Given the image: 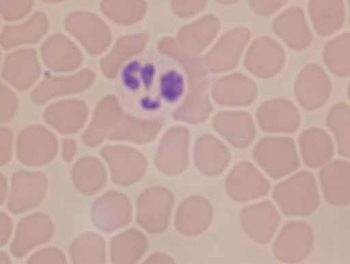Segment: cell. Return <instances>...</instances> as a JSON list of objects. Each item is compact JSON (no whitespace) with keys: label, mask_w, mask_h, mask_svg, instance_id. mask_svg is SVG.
Returning a JSON list of instances; mask_svg holds the SVG:
<instances>
[{"label":"cell","mask_w":350,"mask_h":264,"mask_svg":"<svg viewBox=\"0 0 350 264\" xmlns=\"http://www.w3.org/2000/svg\"><path fill=\"white\" fill-rule=\"evenodd\" d=\"M157 50L179 62L187 76V94L183 104L174 111L172 118L191 124L206 121L213 111V105L208 94L207 69L204 59L200 55L187 53L176 40L169 37L160 40Z\"/></svg>","instance_id":"cell-1"},{"label":"cell","mask_w":350,"mask_h":264,"mask_svg":"<svg viewBox=\"0 0 350 264\" xmlns=\"http://www.w3.org/2000/svg\"><path fill=\"white\" fill-rule=\"evenodd\" d=\"M272 196L282 214L291 217L309 216L319 206L317 182L314 176L306 170L278 183Z\"/></svg>","instance_id":"cell-2"},{"label":"cell","mask_w":350,"mask_h":264,"mask_svg":"<svg viewBox=\"0 0 350 264\" xmlns=\"http://www.w3.org/2000/svg\"><path fill=\"white\" fill-rule=\"evenodd\" d=\"M254 160L271 179L290 175L300 167L297 146L290 137H265L253 150Z\"/></svg>","instance_id":"cell-3"},{"label":"cell","mask_w":350,"mask_h":264,"mask_svg":"<svg viewBox=\"0 0 350 264\" xmlns=\"http://www.w3.org/2000/svg\"><path fill=\"white\" fill-rule=\"evenodd\" d=\"M175 204L174 193L163 186H154L137 199V223L152 235L167 230Z\"/></svg>","instance_id":"cell-4"},{"label":"cell","mask_w":350,"mask_h":264,"mask_svg":"<svg viewBox=\"0 0 350 264\" xmlns=\"http://www.w3.org/2000/svg\"><path fill=\"white\" fill-rule=\"evenodd\" d=\"M59 142L43 125H29L18 133L16 157L27 167H44L57 157Z\"/></svg>","instance_id":"cell-5"},{"label":"cell","mask_w":350,"mask_h":264,"mask_svg":"<svg viewBox=\"0 0 350 264\" xmlns=\"http://www.w3.org/2000/svg\"><path fill=\"white\" fill-rule=\"evenodd\" d=\"M65 28L91 55H100L111 45V29L91 12H72L66 18Z\"/></svg>","instance_id":"cell-6"},{"label":"cell","mask_w":350,"mask_h":264,"mask_svg":"<svg viewBox=\"0 0 350 264\" xmlns=\"http://www.w3.org/2000/svg\"><path fill=\"white\" fill-rule=\"evenodd\" d=\"M46 176L43 172L18 170L12 176L8 209L20 215L38 207L46 196Z\"/></svg>","instance_id":"cell-7"},{"label":"cell","mask_w":350,"mask_h":264,"mask_svg":"<svg viewBox=\"0 0 350 264\" xmlns=\"http://www.w3.org/2000/svg\"><path fill=\"white\" fill-rule=\"evenodd\" d=\"M100 154L109 167L111 181L118 185H133L146 174V157L136 148L108 145L101 148Z\"/></svg>","instance_id":"cell-8"},{"label":"cell","mask_w":350,"mask_h":264,"mask_svg":"<svg viewBox=\"0 0 350 264\" xmlns=\"http://www.w3.org/2000/svg\"><path fill=\"white\" fill-rule=\"evenodd\" d=\"M314 230L304 222H287L279 233L273 254L284 263L299 264L304 262L314 248Z\"/></svg>","instance_id":"cell-9"},{"label":"cell","mask_w":350,"mask_h":264,"mask_svg":"<svg viewBox=\"0 0 350 264\" xmlns=\"http://www.w3.org/2000/svg\"><path fill=\"white\" fill-rule=\"evenodd\" d=\"M90 214L98 230L105 233H114L131 221V201L123 193L108 191L94 200Z\"/></svg>","instance_id":"cell-10"},{"label":"cell","mask_w":350,"mask_h":264,"mask_svg":"<svg viewBox=\"0 0 350 264\" xmlns=\"http://www.w3.org/2000/svg\"><path fill=\"white\" fill-rule=\"evenodd\" d=\"M250 36V30L243 27L232 29L223 35L204 55V64L207 72L221 74L236 68Z\"/></svg>","instance_id":"cell-11"},{"label":"cell","mask_w":350,"mask_h":264,"mask_svg":"<svg viewBox=\"0 0 350 264\" xmlns=\"http://www.w3.org/2000/svg\"><path fill=\"white\" fill-rule=\"evenodd\" d=\"M189 131L172 127L165 132L155 155V166L165 175H180L189 166Z\"/></svg>","instance_id":"cell-12"},{"label":"cell","mask_w":350,"mask_h":264,"mask_svg":"<svg viewBox=\"0 0 350 264\" xmlns=\"http://www.w3.org/2000/svg\"><path fill=\"white\" fill-rule=\"evenodd\" d=\"M294 92L297 103L304 109L317 111L329 101L332 83L321 66L308 64L297 75Z\"/></svg>","instance_id":"cell-13"},{"label":"cell","mask_w":350,"mask_h":264,"mask_svg":"<svg viewBox=\"0 0 350 264\" xmlns=\"http://www.w3.org/2000/svg\"><path fill=\"white\" fill-rule=\"evenodd\" d=\"M54 230L52 218L44 213L22 217L11 243V253L15 259H23L33 248L49 243L53 238Z\"/></svg>","instance_id":"cell-14"},{"label":"cell","mask_w":350,"mask_h":264,"mask_svg":"<svg viewBox=\"0 0 350 264\" xmlns=\"http://www.w3.org/2000/svg\"><path fill=\"white\" fill-rule=\"evenodd\" d=\"M226 187L233 200L246 202L267 196L270 183L254 164L243 161L234 166L228 175Z\"/></svg>","instance_id":"cell-15"},{"label":"cell","mask_w":350,"mask_h":264,"mask_svg":"<svg viewBox=\"0 0 350 264\" xmlns=\"http://www.w3.org/2000/svg\"><path fill=\"white\" fill-rule=\"evenodd\" d=\"M42 75L40 57L35 49H18L5 57L1 77L18 91H27Z\"/></svg>","instance_id":"cell-16"},{"label":"cell","mask_w":350,"mask_h":264,"mask_svg":"<svg viewBox=\"0 0 350 264\" xmlns=\"http://www.w3.org/2000/svg\"><path fill=\"white\" fill-rule=\"evenodd\" d=\"M285 51L270 37H258L250 45L245 57V67L260 79H271L282 72Z\"/></svg>","instance_id":"cell-17"},{"label":"cell","mask_w":350,"mask_h":264,"mask_svg":"<svg viewBox=\"0 0 350 264\" xmlns=\"http://www.w3.org/2000/svg\"><path fill=\"white\" fill-rule=\"evenodd\" d=\"M96 81V74L91 69L69 76H47L31 92L33 104L44 105L55 98L82 93L91 88Z\"/></svg>","instance_id":"cell-18"},{"label":"cell","mask_w":350,"mask_h":264,"mask_svg":"<svg viewBox=\"0 0 350 264\" xmlns=\"http://www.w3.org/2000/svg\"><path fill=\"white\" fill-rule=\"evenodd\" d=\"M282 217L270 201H261L243 208L240 222L243 231L255 243L267 245L271 241Z\"/></svg>","instance_id":"cell-19"},{"label":"cell","mask_w":350,"mask_h":264,"mask_svg":"<svg viewBox=\"0 0 350 264\" xmlns=\"http://www.w3.org/2000/svg\"><path fill=\"white\" fill-rule=\"evenodd\" d=\"M40 55L46 68L60 74L75 72L84 61L79 47L61 34H54L44 42Z\"/></svg>","instance_id":"cell-20"},{"label":"cell","mask_w":350,"mask_h":264,"mask_svg":"<svg viewBox=\"0 0 350 264\" xmlns=\"http://www.w3.org/2000/svg\"><path fill=\"white\" fill-rule=\"evenodd\" d=\"M258 125L270 133H293L301 124L300 111L292 101L284 98H275L265 101L258 108Z\"/></svg>","instance_id":"cell-21"},{"label":"cell","mask_w":350,"mask_h":264,"mask_svg":"<svg viewBox=\"0 0 350 264\" xmlns=\"http://www.w3.org/2000/svg\"><path fill=\"white\" fill-rule=\"evenodd\" d=\"M211 94L215 103L226 107H246L258 96V86L243 74H231L215 81Z\"/></svg>","instance_id":"cell-22"},{"label":"cell","mask_w":350,"mask_h":264,"mask_svg":"<svg viewBox=\"0 0 350 264\" xmlns=\"http://www.w3.org/2000/svg\"><path fill=\"white\" fill-rule=\"evenodd\" d=\"M47 124L62 135H74L82 130L89 116V108L79 99L55 101L44 111Z\"/></svg>","instance_id":"cell-23"},{"label":"cell","mask_w":350,"mask_h":264,"mask_svg":"<svg viewBox=\"0 0 350 264\" xmlns=\"http://www.w3.org/2000/svg\"><path fill=\"white\" fill-rule=\"evenodd\" d=\"M272 28L275 35L292 50H306L312 43V34L304 10L297 6L287 8L277 16Z\"/></svg>","instance_id":"cell-24"},{"label":"cell","mask_w":350,"mask_h":264,"mask_svg":"<svg viewBox=\"0 0 350 264\" xmlns=\"http://www.w3.org/2000/svg\"><path fill=\"white\" fill-rule=\"evenodd\" d=\"M122 116L123 109L118 96L109 94L103 98L94 109L92 121L83 133L86 146H99L114 130Z\"/></svg>","instance_id":"cell-25"},{"label":"cell","mask_w":350,"mask_h":264,"mask_svg":"<svg viewBox=\"0 0 350 264\" xmlns=\"http://www.w3.org/2000/svg\"><path fill=\"white\" fill-rule=\"evenodd\" d=\"M214 209L204 196H189L179 204L175 224L179 233L187 237L204 233L213 222Z\"/></svg>","instance_id":"cell-26"},{"label":"cell","mask_w":350,"mask_h":264,"mask_svg":"<svg viewBox=\"0 0 350 264\" xmlns=\"http://www.w3.org/2000/svg\"><path fill=\"white\" fill-rule=\"evenodd\" d=\"M323 194L329 204L343 207L350 204V162L338 159L319 172Z\"/></svg>","instance_id":"cell-27"},{"label":"cell","mask_w":350,"mask_h":264,"mask_svg":"<svg viewBox=\"0 0 350 264\" xmlns=\"http://www.w3.org/2000/svg\"><path fill=\"white\" fill-rule=\"evenodd\" d=\"M214 128L236 148H247L256 136L253 118L247 111H221L214 118Z\"/></svg>","instance_id":"cell-28"},{"label":"cell","mask_w":350,"mask_h":264,"mask_svg":"<svg viewBox=\"0 0 350 264\" xmlns=\"http://www.w3.org/2000/svg\"><path fill=\"white\" fill-rule=\"evenodd\" d=\"M50 30V21L44 12H36L20 25H5L0 32V47L8 51L40 43Z\"/></svg>","instance_id":"cell-29"},{"label":"cell","mask_w":350,"mask_h":264,"mask_svg":"<svg viewBox=\"0 0 350 264\" xmlns=\"http://www.w3.org/2000/svg\"><path fill=\"white\" fill-rule=\"evenodd\" d=\"M231 161V153L226 144L211 135L198 138L194 145V163L204 175L218 176Z\"/></svg>","instance_id":"cell-30"},{"label":"cell","mask_w":350,"mask_h":264,"mask_svg":"<svg viewBox=\"0 0 350 264\" xmlns=\"http://www.w3.org/2000/svg\"><path fill=\"white\" fill-rule=\"evenodd\" d=\"M219 31V21L214 15H204L179 30L176 42L189 54L200 55Z\"/></svg>","instance_id":"cell-31"},{"label":"cell","mask_w":350,"mask_h":264,"mask_svg":"<svg viewBox=\"0 0 350 264\" xmlns=\"http://www.w3.org/2000/svg\"><path fill=\"white\" fill-rule=\"evenodd\" d=\"M308 13L314 30L323 37L339 31L346 22L343 0H309Z\"/></svg>","instance_id":"cell-32"},{"label":"cell","mask_w":350,"mask_h":264,"mask_svg":"<svg viewBox=\"0 0 350 264\" xmlns=\"http://www.w3.org/2000/svg\"><path fill=\"white\" fill-rule=\"evenodd\" d=\"M299 146L304 163L310 168L324 167L334 155L332 138L321 128H310L302 132L299 138Z\"/></svg>","instance_id":"cell-33"},{"label":"cell","mask_w":350,"mask_h":264,"mask_svg":"<svg viewBox=\"0 0 350 264\" xmlns=\"http://www.w3.org/2000/svg\"><path fill=\"white\" fill-rule=\"evenodd\" d=\"M148 40L150 36L146 32L118 38L113 50L101 59L100 67L105 76L108 79H115L118 75L122 66L129 60L130 57H135L145 50Z\"/></svg>","instance_id":"cell-34"},{"label":"cell","mask_w":350,"mask_h":264,"mask_svg":"<svg viewBox=\"0 0 350 264\" xmlns=\"http://www.w3.org/2000/svg\"><path fill=\"white\" fill-rule=\"evenodd\" d=\"M163 122L159 118L142 120L133 115H123L108 140L145 144L153 142L161 130Z\"/></svg>","instance_id":"cell-35"},{"label":"cell","mask_w":350,"mask_h":264,"mask_svg":"<svg viewBox=\"0 0 350 264\" xmlns=\"http://www.w3.org/2000/svg\"><path fill=\"white\" fill-rule=\"evenodd\" d=\"M72 179L79 192L92 196L107 184V172L98 157H84L72 167Z\"/></svg>","instance_id":"cell-36"},{"label":"cell","mask_w":350,"mask_h":264,"mask_svg":"<svg viewBox=\"0 0 350 264\" xmlns=\"http://www.w3.org/2000/svg\"><path fill=\"white\" fill-rule=\"evenodd\" d=\"M148 248V240L136 228H130L111 240L113 264H137Z\"/></svg>","instance_id":"cell-37"},{"label":"cell","mask_w":350,"mask_h":264,"mask_svg":"<svg viewBox=\"0 0 350 264\" xmlns=\"http://www.w3.org/2000/svg\"><path fill=\"white\" fill-rule=\"evenodd\" d=\"M72 264H106V241L97 233H85L69 247Z\"/></svg>","instance_id":"cell-38"},{"label":"cell","mask_w":350,"mask_h":264,"mask_svg":"<svg viewBox=\"0 0 350 264\" xmlns=\"http://www.w3.org/2000/svg\"><path fill=\"white\" fill-rule=\"evenodd\" d=\"M100 10L105 16L122 25H136L145 16V0H101Z\"/></svg>","instance_id":"cell-39"},{"label":"cell","mask_w":350,"mask_h":264,"mask_svg":"<svg viewBox=\"0 0 350 264\" xmlns=\"http://www.w3.org/2000/svg\"><path fill=\"white\" fill-rule=\"evenodd\" d=\"M323 59L329 72L338 77L350 76V32L329 40L323 51Z\"/></svg>","instance_id":"cell-40"},{"label":"cell","mask_w":350,"mask_h":264,"mask_svg":"<svg viewBox=\"0 0 350 264\" xmlns=\"http://www.w3.org/2000/svg\"><path fill=\"white\" fill-rule=\"evenodd\" d=\"M326 125L334 135L338 153L350 160V106L334 105L326 116Z\"/></svg>","instance_id":"cell-41"},{"label":"cell","mask_w":350,"mask_h":264,"mask_svg":"<svg viewBox=\"0 0 350 264\" xmlns=\"http://www.w3.org/2000/svg\"><path fill=\"white\" fill-rule=\"evenodd\" d=\"M33 0H0V16L6 22L20 21L33 11Z\"/></svg>","instance_id":"cell-42"},{"label":"cell","mask_w":350,"mask_h":264,"mask_svg":"<svg viewBox=\"0 0 350 264\" xmlns=\"http://www.w3.org/2000/svg\"><path fill=\"white\" fill-rule=\"evenodd\" d=\"M18 98L14 91L0 82V123L11 121L16 116Z\"/></svg>","instance_id":"cell-43"},{"label":"cell","mask_w":350,"mask_h":264,"mask_svg":"<svg viewBox=\"0 0 350 264\" xmlns=\"http://www.w3.org/2000/svg\"><path fill=\"white\" fill-rule=\"evenodd\" d=\"M184 79L178 72H170L162 76L161 92L165 101L174 103L178 101L179 96L184 92Z\"/></svg>","instance_id":"cell-44"},{"label":"cell","mask_w":350,"mask_h":264,"mask_svg":"<svg viewBox=\"0 0 350 264\" xmlns=\"http://www.w3.org/2000/svg\"><path fill=\"white\" fill-rule=\"evenodd\" d=\"M27 264H68L66 255L57 247H45L29 257Z\"/></svg>","instance_id":"cell-45"},{"label":"cell","mask_w":350,"mask_h":264,"mask_svg":"<svg viewBox=\"0 0 350 264\" xmlns=\"http://www.w3.org/2000/svg\"><path fill=\"white\" fill-rule=\"evenodd\" d=\"M207 3L208 0H170L172 12L182 18H192L199 14Z\"/></svg>","instance_id":"cell-46"},{"label":"cell","mask_w":350,"mask_h":264,"mask_svg":"<svg viewBox=\"0 0 350 264\" xmlns=\"http://www.w3.org/2000/svg\"><path fill=\"white\" fill-rule=\"evenodd\" d=\"M14 146V135L11 129L0 127V167H4L12 160Z\"/></svg>","instance_id":"cell-47"},{"label":"cell","mask_w":350,"mask_h":264,"mask_svg":"<svg viewBox=\"0 0 350 264\" xmlns=\"http://www.w3.org/2000/svg\"><path fill=\"white\" fill-rule=\"evenodd\" d=\"M250 6L260 15H271L284 8L288 0H248Z\"/></svg>","instance_id":"cell-48"},{"label":"cell","mask_w":350,"mask_h":264,"mask_svg":"<svg viewBox=\"0 0 350 264\" xmlns=\"http://www.w3.org/2000/svg\"><path fill=\"white\" fill-rule=\"evenodd\" d=\"M13 233L12 218L4 211H0V247L5 246L10 241Z\"/></svg>","instance_id":"cell-49"},{"label":"cell","mask_w":350,"mask_h":264,"mask_svg":"<svg viewBox=\"0 0 350 264\" xmlns=\"http://www.w3.org/2000/svg\"><path fill=\"white\" fill-rule=\"evenodd\" d=\"M77 153V144L72 138H64L62 140V157L67 163L74 160Z\"/></svg>","instance_id":"cell-50"},{"label":"cell","mask_w":350,"mask_h":264,"mask_svg":"<svg viewBox=\"0 0 350 264\" xmlns=\"http://www.w3.org/2000/svg\"><path fill=\"white\" fill-rule=\"evenodd\" d=\"M143 264H176V262L167 254L154 253Z\"/></svg>","instance_id":"cell-51"},{"label":"cell","mask_w":350,"mask_h":264,"mask_svg":"<svg viewBox=\"0 0 350 264\" xmlns=\"http://www.w3.org/2000/svg\"><path fill=\"white\" fill-rule=\"evenodd\" d=\"M8 182L6 176L0 172V206L4 204L5 200L8 199Z\"/></svg>","instance_id":"cell-52"},{"label":"cell","mask_w":350,"mask_h":264,"mask_svg":"<svg viewBox=\"0 0 350 264\" xmlns=\"http://www.w3.org/2000/svg\"><path fill=\"white\" fill-rule=\"evenodd\" d=\"M0 264H12V261L10 256H8V254L5 253L3 250H0Z\"/></svg>","instance_id":"cell-53"},{"label":"cell","mask_w":350,"mask_h":264,"mask_svg":"<svg viewBox=\"0 0 350 264\" xmlns=\"http://www.w3.org/2000/svg\"><path fill=\"white\" fill-rule=\"evenodd\" d=\"M217 3H219V4L223 5H231V4H236V3H238L239 0H216Z\"/></svg>","instance_id":"cell-54"},{"label":"cell","mask_w":350,"mask_h":264,"mask_svg":"<svg viewBox=\"0 0 350 264\" xmlns=\"http://www.w3.org/2000/svg\"><path fill=\"white\" fill-rule=\"evenodd\" d=\"M43 1L47 3V4H57V3H62L65 0H43Z\"/></svg>","instance_id":"cell-55"},{"label":"cell","mask_w":350,"mask_h":264,"mask_svg":"<svg viewBox=\"0 0 350 264\" xmlns=\"http://www.w3.org/2000/svg\"><path fill=\"white\" fill-rule=\"evenodd\" d=\"M347 92H348V98H349V101H350V83H349V85H348V90H347Z\"/></svg>","instance_id":"cell-56"},{"label":"cell","mask_w":350,"mask_h":264,"mask_svg":"<svg viewBox=\"0 0 350 264\" xmlns=\"http://www.w3.org/2000/svg\"><path fill=\"white\" fill-rule=\"evenodd\" d=\"M348 8H349V25H350V0H348Z\"/></svg>","instance_id":"cell-57"},{"label":"cell","mask_w":350,"mask_h":264,"mask_svg":"<svg viewBox=\"0 0 350 264\" xmlns=\"http://www.w3.org/2000/svg\"><path fill=\"white\" fill-rule=\"evenodd\" d=\"M0 62H1V52H0Z\"/></svg>","instance_id":"cell-58"}]
</instances>
